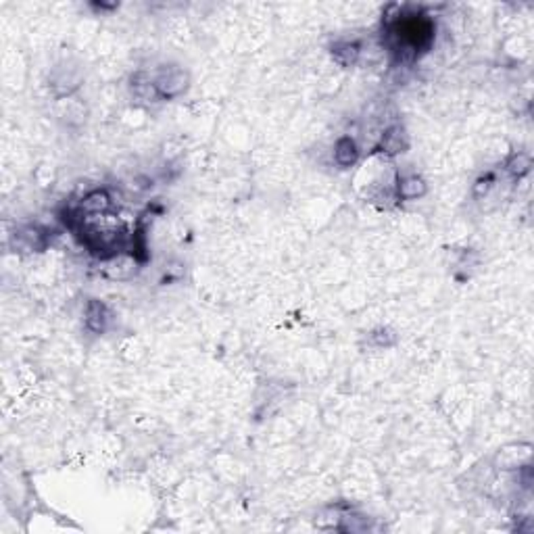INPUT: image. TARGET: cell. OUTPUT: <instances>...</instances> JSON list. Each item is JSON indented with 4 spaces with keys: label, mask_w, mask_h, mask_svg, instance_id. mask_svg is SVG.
Masks as SVG:
<instances>
[{
    "label": "cell",
    "mask_w": 534,
    "mask_h": 534,
    "mask_svg": "<svg viewBox=\"0 0 534 534\" xmlns=\"http://www.w3.org/2000/svg\"><path fill=\"white\" fill-rule=\"evenodd\" d=\"M361 55V46L357 42H338L332 46V59L340 65V67H353L359 61Z\"/></svg>",
    "instance_id": "7"
},
{
    "label": "cell",
    "mask_w": 534,
    "mask_h": 534,
    "mask_svg": "<svg viewBox=\"0 0 534 534\" xmlns=\"http://www.w3.org/2000/svg\"><path fill=\"white\" fill-rule=\"evenodd\" d=\"M152 84L161 99H175L188 88V73L180 67H161L152 78Z\"/></svg>",
    "instance_id": "2"
},
{
    "label": "cell",
    "mask_w": 534,
    "mask_h": 534,
    "mask_svg": "<svg viewBox=\"0 0 534 534\" xmlns=\"http://www.w3.org/2000/svg\"><path fill=\"white\" fill-rule=\"evenodd\" d=\"M132 92L138 101H144V103H152V101L161 99L159 92H157V88H154V84H152V80L146 78V75H142V73L134 75Z\"/></svg>",
    "instance_id": "9"
},
{
    "label": "cell",
    "mask_w": 534,
    "mask_h": 534,
    "mask_svg": "<svg viewBox=\"0 0 534 534\" xmlns=\"http://www.w3.org/2000/svg\"><path fill=\"white\" fill-rule=\"evenodd\" d=\"M424 194H426V182L415 173L400 178L397 184V199L400 201H415Z\"/></svg>",
    "instance_id": "6"
},
{
    "label": "cell",
    "mask_w": 534,
    "mask_h": 534,
    "mask_svg": "<svg viewBox=\"0 0 534 534\" xmlns=\"http://www.w3.org/2000/svg\"><path fill=\"white\" fill-rule=\"evenodd\" d=\"M334 159H336V163H338L340 167H351V165H355L357 159H359V148H357L355 140L349 138V136H342V138L336 142V146H334Z\"/></svg>",
    "instance_id": "8"
},
{
    "label": "cell",
    "mask_w": 534,
    "mask_h": 534,
    "mask_svg": "<svg viewBox=\"0 0 534 534\" xmlns=\"http://www.w3.org/2000/svg\"><path fill=\"white\" fill-rule=\"evenodd\" d=\"M493 182H495V175H493V173H486L484 178H480V180L474 184V196H476V199L486 196L489 190L493 188Z\"/></svg>",
    "instance_id": "12"
},
{
    "label": "cell",
    "mask_w": 534,
    "mask_h": 534,
    "mask_svg": "<svg viewBox=\"0 0 534 534\" xmlns=\"http://www.w3.org/2000/svg\"><path fill=\"white\" fill-rule=\"evenodd\" d=\"M372 338L378 347H391L395 342V334L391 330H378V332L372 334Z\"/></svg>",
    "instance_id": "13"
},
{
    "label": "cell",
    "mask_w": 534,
    "mask_h": 534,
    "mask_svg": "<svg viewBox=\"0 0 534 534\" xmlns=\"http://www.w3.org/2000/svg\"><path fill=\"white\" fill-rule=\"evenodd\" d=\"M397 15H387L384 19V36L389 50L400 63L415 61L434 40V23L428 15L421 13H405L395 4Z\"/></svg>",
    "instance_id": "1"
},
{
    "label": "cell",
    "mask_w": 534,
    "mask_h": 534,
    "mask_svg": "<svg viewBox=\"0 0 534 534\" xmlns=\"http://www.w3.org/2000/svg\"><path fill=\"white\" fill-rule=\"evenodd\" d=\"M407 148V136H405V130L400 126H391L387 132L382 134L380 138V144L376 150L384 152V154H399Z\"/></svg>",
    "instance_id": "3"
},
{
    "label": "cell",
    "mask_w": 534,
    "mask_h": 534,
    "mask_svg": "<svg viewBox=\"0 0 534 534\" xmlns=\"http://www.w3.org/2000/svg\"><path fill=\"white\" fill-rule=\"evenodd\" d=\"M80 213L92 215V213H107L111 211V196L107 190H92L90 194H86L80 203Z\"/></svg>",
    "instance_id": "4"
},
{
    "label": "cell",
    "mask_w": 534,
    "mask_h": 534,
    "mask_svg": "<svg viewBox=\"0 0 534 534\" xmlns=\"http://www.w3.org/2000/svg\"><path fill=\"white\" fill-rule=\"evenodd\" d=\"M107 324H109L107 307L99 301H90L88 307H86V326H88V330L94 332V334H103L107 330Z\"/></svg>",
    "instance_id": "5"
},
{
    "label": "cell",
    "mask_w": 534,
    "mask_h": 534,
    "mask_svg": "<svg viewBox=\"0 0 534 534\" xmlns=\"http://www.w3.org/2000/svg\"><path fill=\"white\" fill-rule=\"evenodd\" d=\"M505 167L514 178H524L533 169V157L528 152H514Z\"/></svg>",
    "instance_id": "10"
},
{
    "label": "cell",
    "mask_w": 534,
    "mask_h": 534,
    "mask_svg": "<svg viewBox=\"0 0 534 534\" xmlns=\"http://www.w3.org/2000/svg\"><path fill=\"white\" fill-rule=\"evenodd\" d=\"M17 238H19V243H21L27 251H40V249H44V245H46L44 232L38 230V228H34V226L21 230V232L17 234Z\"/></svg>",
    "instance_id": "11"
}]
</instances>
